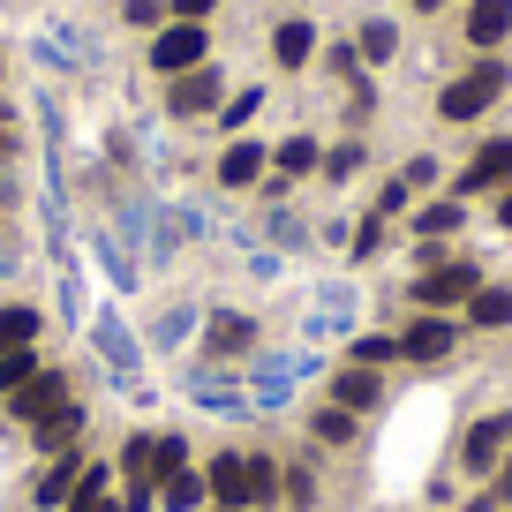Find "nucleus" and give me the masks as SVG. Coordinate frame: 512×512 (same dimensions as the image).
<instances>
[{
    "instance_id": "1",
    "label": "nucleus",
    "mask_w": 512,
    "mask_h": 512,
    "mask_svg": "<svg viewBox=\"0 0 512 512\" xmlns=\"http://www.w3.org/2000/svg\"><path fill=\"white\" fill-rule=\"evenodd\" d=\"M204 482H211V505L219 512H249V505H272L279 497V460H264V452H219L204 467Z\"/></svg>"
},
{
    "instance_id": "2",
    "label": "nucleus",
    "mask_w": 512,
    "mask_h": 512,
    "mask_svg": "<svg viewBox=\"0 0 512 512\" xmlns=\"http://www.w3.org/2000/svg\"><path fill=\"white\" fill-rule=\"evenodd\" d=\"M497 91H505V68H497V61H482V68H467V76L452 83L445 98H437V113H445V121H475V113L490 106Z\"/></svg>"
},
{
    "instance_id": "3",
    "label": "nucleus",
    "mask_w": 512,
    "mask_h": 512,
    "mask_svg": "<svg viewBox=\"0 0 512 512\" xmlns=\"http://www.w3.org/2000/svg\"><path fill=\"white\" fill-rule=\"evenodd\" d=\"M151 68L159 76H189V68H204V23H174V31L151 38Z\"/></svg>"
},
{
    "instance_id": "4",
    "label": "nucleus",
    "mask_w": 512,
    "mask_h": 512,
    "mask_svg": "<svg viewBox=\"0 0 512 512\" xmlns=\"http://www.w3.org/2000/svg\"><path fill=\"white\" fill-rule=\"evenodd\" d=\"M475 287H482L475 264H437V272L415 279V302H422V309H452V302H467Z\"/></svg>"
},
{
    "instance_id": "5",
    "label": "nucleus",
    "mask_w": 512,
    "mask_h": 512,
    "mask_svg": "<svg viewBox=\"0 0 512 512\" xmlns=\"http://www.w3.org/2000/svg\"><path fill=\"white\" fill-rule=\"evenodd\" d=\"M505 445H512V415H482L475 430H467V445H460L467 475H490V467L505 460Z\"/></svg>"
},
{
    "instance_id": "6",
    "label": "nucleus",
    "mask_w": 512,
    "mask_h": 512,
    "mask_svg": "<svg viewBox=\"0 0 512 512\" xmlns=\"http://www.w3.org/2000/svg\"><path fill=\"white\" fill-rule=\"evenodd\" d=\"M61 407H68V377H61V369H38V377L16 392V422H31V430L46 415H61Z\"/></svg>"
},
{
    "instance_id": "7",
    "label": "nucleus",
    "mask_w": 512,
    "mask_h": 512,
    "mask_svg": "<svg viewBox=\"0 0 512 512\" xmlns=\"http://www.w3.org/2000/svg\"><path fill=\"white\" fill-rule=\"evenodd\" d=\"M497 181H512V136L505 144H482L475 159H467V174L452 181V196H482V189H497Z\"/></svg>"
},
{
    "instance_id": "8",
    "label": "nucleus",
    "mask_w": 512,
    "mask_h": 512,
    "mask_svg": "<svg viewBox=\"0 0 512 512\" xmlns=\"http://www.w3.org/2000/svg\"><path fill=\"white\" fill-rule=\"evenodd\" d=\"M452 339H460V324H445V317H415V324H407V339H400V354H407V362H445Z\"/></svg>"
},
{
    "instance_id": "9",
    "label": "nucleus",
    "mask_w": 512,
    "mask_h": 512,
    "mask_svg": "<svg viewBox=\"0 0 512 512\" xmlns=\"http://www.w3.org/2000/svg\"><path fill=\"white\" fill-rule=\"evenodd\" d=\"M249 347H256V324L234 317V309H219V317L204 324V354L211 362H234V354H249Z\"/></svg>"
},
{
    "instance_id": "10",
    "label": "nucleus",
    "mask_w": 512,
    "mask_h": 512,
    "mask_svg": "<svg viewBox=\"0 0 512 512\" xmlns=\"http://www.w3.org/2000/svg\"><path fill=\"white\" fill-rule=\"evenodd\" d=\"M377 400H384L377 369H339V377H332V407H347V415H369Z\"/></svg>"
},
{
    "instance_id": "11",
    "label": "nucleus",
    "mask_w": 512,
    "mask_h": 512,
    "mask_svg": "<svg viewBox=\"0 0 512 512\" xmlns=\"http://www.w3.org/2000/svg\"><path fill=\"white\" fill-rule=\"evenodd\" d=\"M31 437H38V452H53V460H61V452H76V445H83V407L68 400L61 415H46V422H38Z\"/></svg>"
},
{
    "instance_id": "12",
    "label": "nucleus",
    "mask_w": 512,
    "mask_h": 512,
    "mask_svg": "<svg viewBox=\"0 0 512 512\" xmlns=\"http://www.w3.org/2000/svg\"><path fill=\"white\" fill-rule=\"evenodd\" d=\"M505 31H512V0H475V8H467V38H475L482 53L505 46Z\"/></svg>"
},
{
    "instance_id": "13",
    "label": "nucleus",
    "mask_w": 512,
    "mask_h": 512,
    "mask_svg": "<svg viewBox=\"0 0 512 512\" xmlns=\"http://www.w3.org/2000/svg\"><path fill=\"white\" fill-rule=\"evenodd\" d=\"M219 106V68H189L174 76V113H211Z\"/></svg>"
},
{
    "instance_id": "14",
    "label": "nucleus",
    "mask_w": 512,
    "mask_h": 512,
    "mask_svg": "<svg viewBox=\"0 0 512 512\" xmlns=\"http://www.w3.org/2000/svg\"><path fill=\"white\" fill-rule=\"evenodd\" d=\"M467 317H475L482 332H505L512 324V287H475L467 294Z\"/></svg>"
},
{
    "instance_id": "15",
    "label": "nucleus",
    "mask_w": 512,
    "mask_h": 512,
    "mask_svg": "<svg viewBox=\"0 0 512 512\" xmlns=\"http://www.w3.org/2000/svg\"><path fill=\"white\" fill-rule=\"evenodd\" d=\"M204 497H211V482L196 475V467H181V475H166V482H159V505H166V512H196Z\"/></svg>"
},
{
    "instance_id": "16",
    "label": "nucleus",
    "mask_w": 512,
    "mask_h": 512,
    "mask_svg": "<svg viewBox=\"0 0 512 512\" xmlns=\"http://www.w3.org/2000/svg\"><path fill=\"white\" fill-rule=\"evenodd\" d=\"M76 482H83V460H76V452H61V460H53V475L38 482V505H68V497H76Z\"/></svg>"
},
{
    "instance_id": "17",
    "label": "nucleus",
    "mask_w": 512,
    "mask_h": 512,
    "mask_svg": "<svg viewBox=\"0 0 512 512\" xmlns=\"http://www.w3.org/2000/svg\"><path fill=\"white\" fill-rule=\"evenodd\" d=\"M272 53H279V68H302V61H309V53H317V31H309V23H302V16H294V23H279V38H272Z\"/></svg>"
},
{
    "instance_id": "18",
    "label": "nucleus",
    "mask_w": 512,
    "mask_h": 512,
    "mask_svg": "<svg viewBox=\"0 0 512 512\" xmlns=\"http://www.w3.org/2000/svg\"><path fill=\"white\" fill-rule=\"evenodd\" d=\"M256 174H264V151H256V144H226V159H219V181H226V189H249Z\"/></svg>"
},
{
    "instance_id": "19",
    "label": "nucleus",
    "mask_w": 512,
    "mask_h": 512,
    "mask_svg": "<svg viewBox=\"0 0 512 512\" xmlns=\"http://www.w3.org/2000/svg\"><path fill=\"white\" fill-rule=\"evenodd\" d=\"M38 369H46V362H38L31 347H16V354H0V400H16V392H23V384H31V377H38Z\"/></svg>"
},
{
    "instance_id": "20",
    "label": "nucleus",
    "mask_w": 512,
    "mask_h": 512,
    "mask_svg": "<svg viewBox=\"0 0 512 512\" xmlns=\"http://www.w3.org/2000/svg\"><path fill=\"white\" fill-rule=\"evenodd\" d=\"M38 339V309H0V354H16V347H31Z\"/></svg>"
},
{
    "instance_id": "21",
    "label": "nucleus",
    "mask_w": 512,
    "mask_h": 512,
    "mask_svg": "<svg viewBox=\"0 0 512 512\" xmlns=\"http://www.w3.org/2000/svg\"><path fill=\"white\" fill-rule=\"evenodd\" d=\"M415 226H422V241L460 234V196H445V204H422V211H415Z\"/></svg>"
},
{
    "instance_id": "22",
    "label": "nucleus",
    "mask_w": 512,
    "mask_h": 512,
    "mask_svg": "<svg viewBox=\"0 0 512 512\" xmlns=\"http://www.w3.org/2000/svg\"><path fill=\"white\" fill-rule=\"evenodd\" d=\"M354 369H384V362H400V339H384V332H362V339H354Z\"/></svg>"
},
{
    "instance_id": "23",
    "label": "nucleus",
    "mask_w": 512,
    "mask_h": 512,
    "mask_svg": "<svg viewBox=\"0 0 512 512\" xmlns=\"http://www.w3.org/2000/svg\"><path fill=\"white\" fill-rule=\"evenodd\" d=\"M309 437H317V445H347L354 415H347V407H317V415H309Z\"/></svg>"
},
{
    "instance_id": "24",
    "label": "nucleus",
    "mask_w": 512,
    "mask_h": 512,
    "mask_svg": "<svg viewBox=\"0 0 512 512\" xmlns=\"http://www.w3.org/2000/svg\"><path fill=\"white\" fill-rule=\"evenodd\" d=\"M317 166V136H287L279 144V174H309Z\"/></svg>"
},
{
    "instance_id": "25",
    "label": "nucleus",
    "mask_w": 512,
    "mask_h": 512,
    "mask_svg": "<svg viewBox=\"0 0 512 512\" xmlns=\"http://www.w3.org/2000/svg\"><path fill=\"white\" fill-rule=\"evenodd\" d=\"M392 46H400L392 23H362V61H392Z\"/></svg>"
},
{
    "instance_id": "26",
    "label": "nucleus",
    "mask_w": 512,
    "mask_h": 512,
    "mask_svg": "<svg viewBox=\"0 0 512 512\" xmlns=\"http://www.w3.org/2000/svg\"><path fill=\"white\" fill-rule=\"evenodd\" d=\"M151 467H159V482L181 475V467H189V445H181V437H159V460H151Z\"/></svg>"
},
{
    "instance_id": "27",
    "label": "nucleus",
    "mask_w": 512,
    "mask_h": 512,
    "mask_svg": "<svg viewBox=\"0 0 512 512\" xmlns=\"http://www.w3.org/2000/svg\"><path fill=\"white\" fill-rule=\"evenodd\" d=\"M121 16H128V23H136V31H159V16H166V0H128Z\"/></svg>"
},
{
    "instance_id": "28",
    "label": "nucleus",
    "mask_w": 512,
    "mask_h": 512,
    "mask_svg": "<svg viewBox=\"0 0 512 512\" xmlns=\"http://www.w3.org/2000/svg\"><path fill=\"white\" fill-rule=\"evenodd\" d=\"M384 249V219H362V234H354V256H377Z\"/></svg>"
},
{
    "instance_id": "29",
    "label": "nucleus",
    "mask_w": 512,
    "mask_h": 512,
    "mask_svg": "<svg viewBox=\"0 0 512 512\" xmlns=\"http://www.w3.org/2000/svg\"><path fill=\"white\" fill-rule=\"evenodd\" d=\"M287 497H294V505H317V482H309V467H294V475H287Z\"/></svg>"
},
{
    "instance_id": "30",
    "label": "nucleus",
    "mask_w": 512,
    "mask_h": 512,
    "mask_svg": "<svg viewBox=\"0 0 512 512\" xmlns=\"http://www.w3.org/2000/svg\"><path fill=\"white\" fill-rule=\"evenodd\" d=\"M249 113H256V91H241V98H234V106H226V113H219V128H241V121H249Z\"/></svg>"
},
{
    "instance_id": "31",
    "label": "nucleus",
    "mask_w": 512,
    "mask_h": 512,
    "mask_svg": "<svg viewBox=\"0 0 512 512\" xmlns=\"http://www.w3.org/2000/svg\"><path fill=\"white\" fill-rule=\"evenodd\" d=\"M166 8H174V16H181V23H204V16H211V8H219V0H166Z\"/></svg>"
},
{
    "instance_id": "32",
    "label": "nucleus",
    "mask_w": 512,
    "mask_h": 512,
    "mask_svg": "<svg viewBox=\"0 0 512 512\" xmlns=\"http://www.w3.org/2000/svg\"><path fill=\"white\" fill-rule=\"evenodd\" d=\"M68 512H128V505H121V497H76Z\"/></svg>"
},
{
    "instance_id": "33",
    "label": "nucleus",
    "mask_w": 512,
    "mask_h": 512,
    "mask_svg": "<svg viewBox=\"0 0 512 512\" xmlns=\"http://www.w3.org/2000/svg\"><path fill=\"white\" fill-rule=\"evenodd\" d=\"M497 226H512V189H505V196H497Z\"/></svg>"
},
{
    "instance_id": "34",
    "label": "nucleus",
    "mask_w": 512,
    "mask_h": 512,
    "mask_svg": "<svg viewBox=\"0 0 512 512\" xmlns=\"http://www.w3.org/2000/svg\"><path fill=\"white\" fill-rule=\"evenodd\" d=\"M497 497H505V505H512V460H505V475H497Z\"/></svg>"
},
{
    "instance_id": "35",
    "label": "nucleus",
    "mask_w": 512,
    "mask_h": 512,
    "mask_svg": "<svg viewBox=\"0 0 512 512\" xmlns=\"http://www.w3.org/2000/svg\"><path fill=\"white\" fill-rule=\"evenodd\" d=\"M0 128H8V121H0Z\"/></svg>"
}]
</instances>
